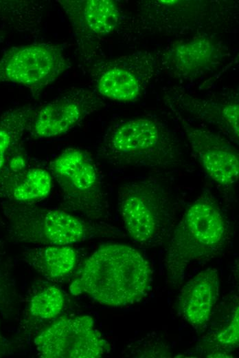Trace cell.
Segmentation results:
<instances>
[{"instance_id": "obj_26", "label": "cell", "mask_w": 239, "mask_h": 358, "mask_svg": "<svg viewBox=\"0 0 239 358\" xmlns=\"http://www.w3.org/2000/svg\"><path fill=\"white\" fill-rule=\"evenodd\" d=\"M5 36L6 34L4 32L0 31V44L4 41Z\"/></svg>"}, {"instance_id": "obj_21", "label": "cell", "mask_w": 239, "mask_h": 358, "mask_svg": "<svg viewBox=\"0 0 239 358\" xmlns=\"http://www.w3.org/2000/svg\"><path fill=\"white\" fill-rule=\"evenodd\" d=\"M65 294L56 286H47L33 295L27 308L28 319L49 321L59 315L65 306Z\"/></svg>"}, {"instance_id": "obj_17", "label": "cell", "mask_w": 239, "mask_h": 358, "mask_svg": "<svg viewBox=\"0 0 239 358\" xmlns=\"http://www.w3.org/2000/svg\"><path fill=\"white\" fill-rule=\"evenodd\" d=\"M49 171L40 167H30L0 178V198L12 202L36 204L46 198L52 188Z\"/></svg>"}, {"instance_id": "obj_14", "label": "cell", "mask_w": 239, "mask_h": 358, "mask_svg": "<svg viewBox=\"0 0 239 358\" xmlns=\"http://www.w3.org/2000/svg\"><path fill=\"white\" fill-rule=\"evenodd\" d=\"M227 54L219 41L206 35L196 36L159 52L160 68L172 78L192 79L216 68Z\"/></svg>"}, {"instance_id": "obj_7", "label": "cell", "mask_w": 239, "mask_h": 358, "mask_svg": "<svg viewBox=\"0 0 239 358\" xmlns=\"http://www.w3.org/2000/svg\"><path fill=\"white\" fill-rule=\"evenodd\" d=\"M95 91L118 102H135L161 71L159 52L141 50L112 59L96 58L85 65Z\"/></svg>"}, {"instance_id": "obj_11", "label": "cell", "mask_w": 239, "mask_h": 358, "mask_svg": "<svg viewBox=\"0 0 239 358\" xmlns=\"http://www.w3.org/2000/svg\"><path fill=\"white\" fill-rule=\"evenodd\" d=\"M169 108L207 175L225 196L231 197L239 175V154L236 147L229 139L194 125L182 113Z\"/></svg>"}, {"instance_id": "obj_25", "label": "cell", "mask_w": 239, "mask_h": 358, "mask_svg": "<svg viewBox=\"0 0 239 358\" xmlns=\"http://www.w3.org/2000/svg\"><path fill=\"white\" fill-rule=\"evenodd\" d=\"M226 353H222V352H216L214 354L209 355L208 357H230L229 356H227Z\"/></svg>"}, {"instance_id": "obj_6", "label": "cell", "mask_w": 239, "mask_h": 358, "mask_svg": "<svg viewBox=\"0 0 239 358\" xmlns=\"http://www.w3.org/2000/svg\"><path fill=\"white\" fill-rule=\"evenodd\" d=\"M65 209L84 218L101 222L109 204L98 167L92 156L79 148H67L49 162Z\"/></svg>"}, {"instance_id": "obj_5", "label": "cell", "mask_w": 239, "mask_h": 358, "mask_svg": "<svg viewBox=\"0 0 239 358\" xmlns=\"http://www.w3.org/2000/svg\"><path fill=\"white\" fill-rule=\"evenodd\" d=\"M118 207L128 235L141 246L159 245L172 227V204L155 178L131 181L120 187Z\"/></svg>"}, {"instance_id": "obj_16", "label": "cell", "mask_w": 239, "mask_h": 358, "mask_svg": "<svg viewBox=\"0 0 239 358\" xmlns=\"http://www.w3.org/2000/svg\"><path fill=\"white\" fill-rule=\"evenodd\" d=\"M220 291L218 271L208 268L192 277L183 287L179 306L184 319L195 328L209 321Z\"/></svg>"}, {"instance_id": "obj_12", "label": "cell", "mask_w": 239, "mask_h": 358, "mask_svg": "<svg viewBox=\"0 0 239 358\" xmlns=\"http://www.w3.org/2000/svg\"><path fill=\"white\" fill-rule=\"evenodd\" d=\"M67 17L84 65L98 57L99 42L118 28L122 14L113 0H58Z\"/></svg>"}, {"instance_id": "obj_4", "label": "cell", "mask_w": 239, "mask_h": 358, "mask_svg": "<svg viewBox=\"0 0 239 358\" xmlns=\"http://www.w3.org/2000/svg\"><path fill=\"white\" fill-rule=\"evenodd\" d=\"M8 232L14 241L38 245H71L96 238L117 237V228L62 209L12 202L5 207Z\"/></svg>"}, {"instance_id": "obj_3", "label": "cell", "mask_w": 239, "mask_h": 358, "mask_svg": "<svg viewBox=\"0 0 239 358\" xmlns=\"http://www.w3.org/2000/svg\"><path fill=\"white\" fill-rule=\"evenodd\" d=\"M228 223L220 206L204 192L186 209L168 242L165 263L173 284L183 280L193 262L216 255L228 238Z\"/></svg>"}, {"instance_id": "obj_19", "label": "cell", "mask_w": 239, "mask_h": 358, "mask_svg": "<svg viewBox=\"0 0 239 358\" xmlns=\"http://www.w3.org/2000/svg\"><path fill=\"white\" fill-rule=\"evenodd\" d=\"M45 6L35 0H0V22L23 33L38 34Z\"/></svg>"}, {"instance_id": "obj_18", "label": "cell", "mask_w": 239, "mask_h": 358, "mask_svg": "<svg viewBox=\"0 0 239 358\" xmlns=\"http://www.w3.org/2000/svg\"><path fill=\"white\" fill-rule=\"evenodd\" d=\"M27 263L47 279L63 278L75 268L78 255L70 245H41L26 250Z\"/></svg>"}, {"instance_id": "obj_24", "label": "cell", "mask_w": 239, "mask_h": 358, "mask_svg": "<svg viewBox=\"0 0 239 358\" xmlns=\"http://www.w3.org/2000/svg\"><path fill=\"white\" fill-rule=\"evenodd\" d=\"M9 350V344L3 337L1 328V322H0V357L5 355L8 353Z\"/></svg>"}, {"instance_id": "obj_10", "label": "cell", "mask_w": 239, "mask_h": 358, "mask_svg": "<svg viewBox=\"0 0 239 358\" xmlns=\"http://www.w3.org/2000/svg\"><path fill=\"white\" fill-rule=\"evenodd\" d=\"M34 344L43 358H98L111 350L89 315L58 318L37 335Z\"/></svg>"}, {"instance_id": "obj_8", "label": "cell", "mask_w": 239, "mask_h": 358, "mask_svg": "<svg viewBox=\"0 0 239 358\" xmlns=\"http://www.w3.org/2000/svg\"><path fill=\"white\" fill-rule=\"evenodd\" d=\"M63 48L50 42H37L8 49L0 58V83L27 87L34 99L71 67Z\"/></svg>"}, {"instance_id": "obj_15", "label": "cell", "mask_w": 239, "mask_h": 358, "mask_svg": "<svg viewBox=\"0 0 239 358\" xmlns=\"http://www.w3.org/2000/svg\"><path fill=\"white\" fill-rule=\"evenodd\" d=\"M168 105L216 126L231 142L238 145V96L223 98H201L181 90L164 95Z\"/></svg>"}, {"instance_id": "obj_9", "label": "cell", "mask_w": 239, "mask_h": 358, "mask_svg": "<svg viewBox=\"0 0 239 358\" xmlns=\"http://www.w3.org/2000/svg\"><path fill=\"white\" fill-rule=\"evenodd\" d=\"M232 3L220 1L149 0L138 3L137 21L163 34L193 31L218 23L232 14Z\"/></svg>"}, {"instance_id": "obj_13", "label": "cell", "mask_w": 239, "mask_h": 358, "mask_svg": "<svg viewBox=\"0 0 239 358\" xmlns=\"http://www.w3.org/2000/svg\"><path fill=\"white\" fill-rule=\"evenodd\" d=\"M105 106L95 91L72 88L37 107L28 131L34 138H47L67 133L87 116Z\"/></svg>"}, {"instance_id": "obj_2", "label": "cell", "mask_w": 239, "mask_h": 358, "mask_svg": "<svg viewBox=\"0 0 239 358\" xmlns=\"http://www.w3.org/2000/svg\"><path fill=\"white\" fill-rule=\"evenodd\" d=\"M96 154L116 167L166 169L183 161L181 146L172 131L162 120L148 116L112 124L102 135Z\"/></svg>"}, {"instance_id": "obj_23", "label": "cell", "mask_w": 239, "mask_h": 358, "mask_svg": "<svg viewBox=\"0 0 239 358\" xmlns=\"http://www.w3.org/2000/svg\"><path fill=\"white\" fill-rule=\"evenodd\" d=\"M239 340V312L238 306L232 311L229 324L221 329L216 337L218 344L225 348L235 347Z\"/></svg>"}, {"instance_id": "obj_22", "label": "cell", "mask_w": 239, "mask_h": 358, "mask_svg": "<svg viewBox=\"0 0 239 358\" xmlns=\"http://www.w3.org/2000/svg\"><path fill=\"white\" fill-rule=\"evenodd\" d=\"M18 299L14 279L8 271L0 268V310L13 308Z\"/></svg>"}, {"instance_id": "obj_20", "label": "cell", "mask_w": 239, "mask_h": 358, "mask_svg": "<svg viewBox=\"0 0 239 358\" xmlns=\"http://www.w3.org/2000/svg\"><path fill=\"white\" fill-rule=\"evenodd\" d=\"M36 108L24 105L6 111L0 117V178L10 151L28 131Z\"/></svg>"}, {"instance_id": "obj_1", "label": "cell", "mask_w": 239, "mask_h": 358, "mask_svg": "<svg viewBox=\"0 0 239 358\" xmlns=\"http://www.w3.org/2000/svg\"><path fill=\"white\" fill-rule=\"evenodd\" d=\"M150 278V266L139 251L126 244H108L87 259L69 291L102 305L124 306L146 295Z\"/></svg>"}]
</instances>
